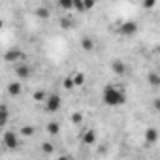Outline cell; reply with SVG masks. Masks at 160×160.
I'll return each mask as SVG.
<instances>
[{
    "mask_svg": "<svg viewBox=\"0 0 160 160\" xmlns=\"http://www.w3.org/2000/svg\"><path fill=\"white\" fill-rule=\"evenodd\" d=\"M72 4H73V10L83 12V0H72Z\"/></svg>",
    "mask_w": 160,
    "mask_h": 160,
    "instance_id": "obj_25",
    "label": "cell"
},
{
    "mask_svg": "<svg viewBox=\"0 0 160 160\" xmlns=\"http://www.w3.org/2000/svg\"><path fill=\"white\" fill-rule=\"evenodd\" d=\"M96 6V0H83V12H91Z\"/></svg>",
    "mask_w": 160,
    "mask_h": 160,
    "instance_id": "obj_21",
    "label": "cell"
},
{
    "mask_svg": "<svg viewBox=\"0 0 160 160\" xmlns=\"http://www.w3.org/2000/svg\"><path fill=\"white\" fill-rule=\"evenodd\" d=\"M58 6H60L62 10H73L72 0H58Z\"/></svg>",
    "mask_w": 160,
    "mask_h": 160,
    "instance_id": "obj_23",
    "label": "cell"
},
{
    "mask_svg": "<svg viewBox=\"0 0 160 160\" xmlns=\"http://www.w3.org/2000/svg\"><path fill=\"white\" fill-rule=\"evenodd\" d=\"M2 141H4V145H6L8 149H17V147H19V136H17V132H13V130H6L4 136H2Z\"/></svg>",
    "mask_w": 160,
    "mask_h": 160,
    "instance_id": "obj_3",
    "label": "cell"
},
{
    "mask_svg": "<svg viewBox=\"0 0 160 160\" xmlns=\"http://www.w3.org/2000/svg\"><path fill=\"white\" fill-rule=\"evenodd\" d=\"M2 27H4V21H2V19H0V30H2Z\"/></svg>",
    "mask_w": 160,
    "mask_h": 160,
    "instance_id": "obj_28",
    "label": "cell"
},
{
    "mask_svg": "<svg viewBox=\"0 0 160 160\" xmlns=\"http://www.w3.org/2000/svg\"><path fill=\"white\" fill-rule=\"evenodd\" d=\"M62 87H64V89H68V91L75 87V85H73V79H72V75H68V77H64V81H62Z\"/></svg>",
    "mask_w": 160,
    "mask_h": 160,
    "instance_id": "obj_22",
    "label": "cell"
},
{
    "mask_svg": "<svg viewBox=\"0 0 160 160\" xmlns=\"http://www.w3.org/2000/svg\"><path fill=\"white\" fill-rule=\"evenodd\" d=\"M81 141H83V145H94L96 143V132L92 128H85L81 132Z\"/></svg>",
    "mask_w": 160,
    "mask_h": 160,
    "instance_id": "obj_6",
    "label": "cell"
},
{
    "mask_svg": "<svg viewBox=\"0 0 160 160\" xmlns=\"http://www.w3.org/2000/svg\"><path fill=\"white\" fill-rule=\"evenodd\" d=\"M34 15H36V17H40V19H49L51 12H49L45 6H40V8H36V10H34Z\"/></svg>",
    "mask_w": 160,
    "mask_h": 160,
    "instance_id": "obj_14",
    "label": "cell"
},
{
    "mask_svg": "<svg viewBox=\"0 0 160 160\" xmlns=\"http://www.w3.org/2000/svg\"><path fill=\"white\" fill-rule=\"evenodd\" d=\"M15 75L19 77V81H23V79H28V77L32 75V68H30L28 64H19V66L15 68Z\"/></svg>",
    "mask_w": 160,
    "mask_h": 160,
    "instance_id": "obj_7",
    "label": "cell"
},
{
    "mask_svg": "<svg viewBox=\"0 0 160 160\" xmlns=\"http://www.w3.org/2000/svg\"><path fill=\"white\" fill-rule=\"evenodd\" d=\"M60 27H62V28H72V27H73V21L68 19V17H62V19H60Z\"/></svg>",
    "mask_w": 160,
    "mask_h": 160,
    "instance_id": "obj_24",
    "label": "cell"
},
{
    "mask_svg": "<svg viewBox=\"0 0 160 160\" xmlns=\"http://www.w3.org/2000/svg\"><path fill=\"white\" fill-rule=\"evenodd\" d=\"M145 141H147L149 145H152V143L158 141V130H156L154 126H151V128L145 130Z\"/></svg>",
    "mask_w": 160,
    "mask_h": 160,
    "instance_id": "obj_9",
    "label": "cell"
},
{
    "mask_svg": "<svg viewBox=\"0 0 160 160\" xmlns=\"http://www.w3.org/2000/svg\"><path fill=\"white\" fill-rule=\"evenodd\" d=\"M85 121V117H83V113H79V111H75V113H72V122L73 124H81Z\"/></svg>",
    "mask_w": 160,
    "mask_h": 160,
    "instance_id": "obj_18",
    "label": "cell"
},
{
    "mask_svg": "<svg viewBox=\"0 0 160 160\" xmlns=\"http://www.w3.org/2000/svg\"><path fill=\"white\" fill-rule=\"evenodd\" d=\"M42 151H43L45 154H53V152H55V145H53L51 141H43V143H42Z\"/></svg>",
    "mask_w": 160,
    "mask_h": 160,
    "instance_id": "obj_17",
    "label": "cell"
},
{
    "mask_svg": "<svg viewBox=\"0 0 160 160\" xmlns=\"http://www.w3.org/2000/svg\"><path fill=\"white\" fill-rule=\"evenodd\" d=\"M154 4H156V0H143V8H145V10L154 8Z\"/></svg>",
    "mask_w": 160,
    "mask_h": 160,
    "instance_id": "obj_26",
    "label": "cell"
},
{
    "mask_svg": "<svg viewBox=\"0 0 160 160\" xmlns=\"http://www.w3.org/2000/svg\"><path fill=\"white\" fill-rule=\"evenodd\" d=\"M111 70L117 73V75H124L126 73V64L122 60H113L111 62Z\"/></svg>",
    "mask_w": 160,
    "mask_h": 160,
    "instance_id": "obj_10",
    "label": "cell"
},
{
    "mask_svg": "<svg viewBox=\"0 0 160 160\" xmlns=\"http://www.w3.org/2000/svg\"><path fill=\"white\" fill-rule=\"evenodd\" d=\"M149 85L151 87H160V75L156 73V72H152V73H149Z\"/></svg>",
    "mask_w": 160,
    "mask_h": 160,
    "instance_id": "obj_16",
    "label": "cell"
},
{
    "mask_svg": "<svg viewBox=\"0 0 160 160\" xmlns=\"http://www.w3.org/2000/svg\"><path fill=\"white\" fill-rule=\"evenodd\" d=\"M6 91H8L10 96H19V94L23 92V85H21V81H12V83L6 87Z\"/></svg>",
    "mask_w": 160,
    "mask_h": 160,
    "instance_id": "obj_8",
    "label": "cell"
},
{
    "mask_svg": "<svg viewBox=\"0 0 160 160\" xmlns=\"http://www.w3.org/2000/svg\"><path fill=\"white\" fill-rule=\"evenodd\" d=\"M21 134H23V136H27V138L34 136V126H30V124H25V126L21 128Z\"/></svg>",
    "mask_w": 160,
    "mask_h": 160,
    "instance_id": "obj_20",
    "label": "cell"
},
{
    "mask_svg": "<svg viewBox=\"0 0 160 160\" xmlns=\"http://www.w3.org/2000/svg\"><path fill=\"white\" fill-rule=\"evenodd\" d=\"M72 79H73V85L75 87H83L85 85V73H75V75H72Z\"/></svg>",
    "mask_w": 160,
    "mask_h": 160,
    "instance_id": "obj_15",
    "label": "cell"
},
{
    "mask_svg": "<svg viewBox=\"0 0 160 160\" xmlns=\"http://www.w3.org/2000/svg\"><path fill=\"white\" fill-rule=\"evenodd\" d=\"M8 119H10V109L4 104H0V126H6Z\"/></svg>",
    "mask_w": 160,
    "mask_h": 160,
    "instance_id": "obj_11",
    "label": "cell"
},
{
    "mask_svg": "<svg viewBox=\"0 0 160 160\" xmlns=\"http://www.w3.org/2000/svg\"><path fill=\"white\" fill-rule=\"evenodd\" d=\"M119 32L122 36H134L138 32V23L136 21H124L121 27H119Z\"/></svg>",
    "mask_w": 160,
    "mask_h": 160,
    "instance_id": "obj_4",
    "label": "cell"
},
{
    "mask_svg": "<svg viewBox=\"0 0 160 160\" xmlns=\"http://www.w3.org/2000/svg\"><path fill=\"white\" fill-rule=\"evenodd\" d=\"M25 58V53L21 49H8L4 53V60L6 62H17V60H23Z\"/></svg>",
    "mask_w": 160,
    "mask_h": 160,
    "instance_id": "obj_5",
    "label": "cell"
},
{
    "mask_svg": "<svg viewBox=\"0 0 160 160\" xmlns=\"http://www.w3.org/2000/svg\"><path fill=\"white\" fill-rule=\"evenodd\" d=\"M154 108H156V109H160V100H158V98L154 100Z\"/></svg>",
    "mask_w": 160,
    "mask_h": 160,
    "instance_id": "obj_27",
    "label": "cell"
},
{
    "mask_svg": "<svg viewBox=\"0 0 160 160\" xmlns=\"http://www.w3.org/2000/svg\"><path fill=\"white\" fill-rule=\"evenodd\" d=\"M81 49H83V51H87V53H91V51L94 49V40H92V38H89V36H85V38L81 40Z\"/></svg>",
    "mask_w": 160,
    "mask_h": 160,
    "instance_id": "obj_12",
    "label": "cell"
},
{
    "mask_svg": "<svg viewBox=\"0 0 160 160\" xmlns=\"http://www.w3.org/2000/svg\"><path fill=\"white\" fill-rule=\"evenodd\" d=\"M45 130H47L51 136H57V134L60 132V124H58L57 121H49V122H47V126H45Z\"/></svg>",
    "mask_w": 160,
    "mask_h": 160,
    "instance_id": "obj_13",
    "label": "cell"
},
{
    "mask_svg": "<svg viewBox=\"0 0 160 160\" xmlns=\"http://www.w3.org/2000/svg\"><path fill=\"white\" fill-rule=\"evenodd\" d=\"M43 106H45V111L57 113V111L62 108V98H60L58 94H47L45 100H43Z\"/></svg>",
    "mask_w": 160,
    "mask_h": 160,
    "instance_id": "obj_2",
    "label": "cell"
},
{
    "mask_svg": "<svg viewBox=\"0 0 160 160\" xmlns=\"http://www.w3.org/2000/svg\"><path fill=\"white\" fill-rule=\"evenodd\" d=\"M102 100H104L106 106L117 108V106H122L126 102V94L121 89H117L115 85H106L104 87V92H102Z\"/></svg>",
    "mask_w": 160,
    "mask_h": 160,
    "instance_id": "obj_1",
    "label": "cell"
},
{
    "mask_svg": "<svg viewBox=\"0 0 160 160\" xmlns=\"http://www.w3.org/2000/svg\"><path fill=\"white\" fill-rule=\"evenodd\" d=\"M45 96H47V92H43V91H36V92L32 94V100H34V102H43Z\"/></svg>",
    "mask_w": 160,
    "mask_h": 160,
    "instance_id": "obj_19",
    "label": "cell"
}]
</instances>
